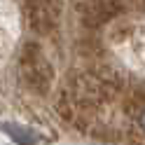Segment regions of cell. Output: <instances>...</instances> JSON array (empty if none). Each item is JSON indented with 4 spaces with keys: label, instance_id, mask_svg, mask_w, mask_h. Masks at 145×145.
<instances>
[{
    "label": "cell",
    "instance_id": "1",
    "mask_svg": "<svg viewBox=\"0 0 145 145\" xmlns=\"http://www.w3.org/2000/svg\"><path fill=\"white\" fill-rule=\"evenodd\" d=\"M0 131H3L12 143H16V145H35L40 140V133L38 131L31 129V126H24L19 122H5V124H0Z\"/></svg>",
    "mask_w": 145,
    "mask_h": 145
},
{
    "label": "cell",
    "instance_id": "2",
    "mask_svg": "<svg viewBox=\"0 0 145 145\" xmlns=\"http://www.w3.org/2000/svg\"><path fill=\"white\" fill-rule=\"evenodd\" d=\"M138 126L145 131V108H143V110H140V115H138Z\"/></svg>",
    "mask_w": 145,
    "mask_h": 145
}]
</instances>
